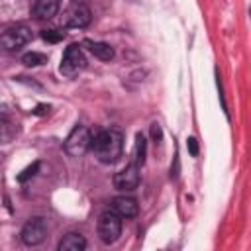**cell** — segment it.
<instances>
[{
    "label": "cell",
    "instance_id": "6da1fadb",
    "mask_svg": "<svg viewBox=\"0 0 251 251\" xmlns=\"http://www.w3.org/2000/svg\"><path fill=\"white\" fill-rule=\"evenodd\" d=\"M90 149L102 165H114L124 153V133L114 127L100 129L98 133L92 135Z\"/></svg>",
    "mask_w": 251,
    "mask_h": 251
},
{
    "label": "cell",
    "instance_id": "7a4b0ae2",
    "mask_svg": "<svg viewBox=\"0 0 251 251\" xmlns=\"http://www.w3.org/2000/svg\"><path fill=\"white\" fill-rule=\"evenodd\" d=\"M96 233L98 239L104 245H112L118 241V237L122 235V218L114 212V210H106L100 214L98 218V226H96Z\"/></svg>",
    "mask_w": 251,
    "mask_h": 251
},
{
    "label": "cell",
    "instance_id": "3957f363",
    "mask_svg": "<svg viewBox=\"0 0 251 251\" xmlns=\"http://www.w3.org/2000/svg\"><path fill=\"white\" fill-rule=\"evenodd\" d=\"M86 69V57L82 53V47L78 43H73L65 49L63 53V59H61V65H59V71L63 76L67 78H75L78 76L82 71Z\"/></svg>",
    "mask_w": 251,
    "mask_h": 251
},
{
    "label": "cell",
    "instance_id": "277c9868",
    "mask_svg": "<svg viewBox=\"0 0 251 251\" xmlns=\"http://www.w3.org/2000/svg\"><path fill=\"white\" fill-rule=\"evenodd\" d=\"M92 135L94 133L86 126L73 127V131L65 139V151H67V155L69 157H75V159L82 157L90 149V145H92Z\"/></svg>",
    "mask_w": 251,
    "mask_h": 251
},
{
    "label": "cell",
    "instance_id": "5b68a950",
    "mask_svg": "<svg viewBox=\"0 0 251 251\" xmlns=\"http://www.w3.org/2000/svg\"><path fill=\"white\" fill-rule=\"evenodd\" d=\"M31 29L27 25H12L0 33V49L14 53L31 41Z\"/></svg>",
    "mask_w": 251,
    "mask_h": 251
},
{
    "label": "cell",
    "instance_id": "8992f818",
    "mask_svg": "<svg viewBox=\"0 0 251 251\" xmlns=\"http://www.w3.org/2000/svg\"><path fill=\"white\" fill-rule=\"evenodd\" d=\"M45 235H47V222H45L43 216H33V218H29V220L24 224L22 231H20L22 243H24V245H29V247L39 245V243L45 239Z\"/></svg>",
    "mask_w": 251,
    "mask_h": 251
},
{
    "label": "cell",
    "instance_id": "52a82bcc",
    "mask_svg": "<svg viewBox=\"0 0 251 251\" xmlns=\"http://www.w3.org/2000/svg\"><path fill=\"white\" fill-rule=\"evenodd\" d=\"M112 182H114V188H118V190H122V192H131V190H135V188L139 186V182H141L139 167L131 161L129 165H126L122 171H118V173L114 175Z\"/></svg>",
    "mask_w": 251,
    "mask_h": 251
},
{
    "label": "cell",
    "instance_id": "ba28073f",
    "mask_svg": "<svg viewBox=\"0 0 251 251\" xmlns=\"http://www.w3.org/2000/svg\"><path fill=\"white\" fill-rule=\"evenodd\" d=\"M110 210H114L122 220L124 218L127 220V218H135L139 214V204L131 196H116L110 204Z\"/></svg>",
    "mask_w": 251,
    "mask_h": 251
},
{
    "label": "cell",
    "instance_id": "9c48e42d",
    "mask_svg": "<svg viewBox=\"0 0 251 251\" xmlns=\"http://www.w3.org/2000/svg\"><path fill=\"white\" fill-rule=\"evenodd\" d=\"M90 22H92V12H90V8H88L86 4H76V6L73 8V12L69 14V25H71V27L82 29V27H86Z\"/></svg>",
    "mask_w": 251,
    "mask_h": 251
},
{
    "label": "cell",
    "instance_id": "30bf717a",
    "mask_svg": "<svg viewBox=\"0 0 251 251\" xmlns=\"http://www.w3.org/2000/svg\"><path fill=\"white\" fill-rule=\"evenodd\" d=\"M61 8V0H37L33 6V16L37 20H51L57 16Z\"/></svg>",
    "mask_w": 251,
    "mask_h": 251
},
{
    "label": "cell",
    "instance_id": "8fae6325",
    "mask_svg": "<svg viewBox=\"0 0 251 251\" xmlns=\"http://www.w3.org/2000/svg\"><path fill=\"white\" fill-rule=\"evenodd\" d=\"M57 249L59 251H84L86 249V239H84V235H80L76 231H69V233L63 235Z\"/></svg>",
    "mask_w": 251,
    "mask_h": 251
},
{
    "label": "cell",
    "instance_id": "7c38bea8",
    "mask_svg": "<svg viewBox=\"0 0 251 251\" xmlns=\"http://www.w3.org/2000/svg\"><path fill=\"white\" fill-rule=\"evenodd\" d=\"M84 45H88V51L100 59V61H112L114 59V47L110 43H104V41H86Z\"/></svg>",
    "mask_w": 251,
    "mask_h": 251
},
{
    "label": "cell",
    "instance_id": "4fadbf2b",
    "mask_svg": "<svg viewBox=\"0 0 251 251\" xmlns=\"http://www.w3.org/2000/svg\"><path fill=\"white\" fill-rule=\"evenodd\" d=\"M16 137V126L6 118H0V145L10 143Z\"/></svg>",
    "mask_w": 251,
    "mask_h": 251
},
{
    "label": "cell",
    "instance_id": "5bb4252c",
    "mask_svg": "<svg viewBox=\"0 0 251 251\" xmlns=\"http://www.w3.org/2000/svg\"><path fill=\"white\" fill-rule=\"evenodd\" d=\"M145 147H147L145 135L143 133H137L135 135V151H133V163L137 167H141L145 163Z\"/></svg>",
    "mask_w": 251,
    "mask_h": 251
},
{
    "label": "cell",
    "instance_id": "9a60e30c",
    "mask_svg": "<svg viewBox=\"0 0 251 251\" xmlns=\"http://www.w3.org/2000/svg\"><path fill=\"white\" fill-rule=\"evenodd\" d=\"M22 63H24L25 67H39V65L47 63V57H45L43 53L31 51V53H25V55L22 57Z\"/></svg>",
    "mask_w": 251,
    "mask_h": 251
},
{
    "label": "cell",
    "instance_id": "2e32d148",
    "mask_svg": "<svg viewBox=\"0 0 251 251\" xmlns=\"http://www.w3.org/2000/svg\"><path fill=\"white\" fill-rule=\"evenodd\" d=\"M41 37H43L47 43H59V41H63L65 33L59 31V29H43V31H41Z\"/></svg>",
    "mask_w": 251,
    "mask_h": 251
},
{
    "label": "cell",
    "instance_id": "e0dca14e",
    "mask_svg": "<svg viewBox=\"0 0 251 251\" xmlns=\"http://www.w3.org/2000/svg\"><path fill=\"white\" fill-rule=\"evenodd\" d=\"M37 169H39V163L35 161V163H33L31 167H27V169H25V171H24V173H22V175L18 176V180H20V182H25V180H27L29 176H33V175L37 173Z\"/></svg>",
    "mask_w": 251,
    "mask_h": 251
},
{
    "label": "cell",
    "instance_id": "ac0fdd59",
    "mask_svg": "<svg viewBox=\"0 0 251 251\" xmlns=\"http://www.w3.org/2000/svg\"><path fill=\"white\" fill-rule=\"evenodd\" d=\"M186 147H188V151H190L192 157L198 155V141H196L194 137H188V139H186Z\"/></svg>",
    "mask_w": 251,
    "mask_h": 251
},
{
    "label": "cell",
    "instance_id": "d6986e66",
    "mask_svg": "<svg viewBox=\"0 0 251 251\" xmlns=\"http://www.w3.org/2000/svg\"><path fill=\"white\" fill-rule=\"evenodd\" d=\"M151 135H153V141L155 143L161 141V126L159 124H151Z\"/></svg>",
    "mask_w": 251,
    "mask_h": 251
}]
</instances>
